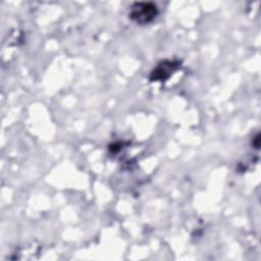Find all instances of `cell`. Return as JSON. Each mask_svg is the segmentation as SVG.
<instances>
[{"label":"cell","instance_id":"obj_1","mask_svg":"<svg viewBox=\"0 0 261 261\" xmlns=\"http://www.w3.org/2000/svg\"><path fill=\"white\" fill-rule=\"evenodd\" d=\"M129 15L135 21L139 23H147L156 17L157 7L152 3H136L132 7Z\"/></svg>","mask_w":261,"mask_h":261}]
</instances>
